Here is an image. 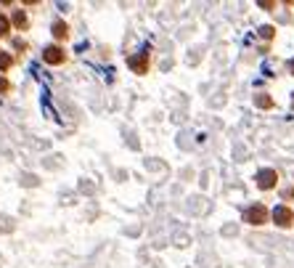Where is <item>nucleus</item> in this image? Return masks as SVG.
<instances>
[{
    "instance_id": "f257e3e1",
    "label": "nucleus",
    "mask_w": 294,
    "mask_h": 268,
    "mask_svg": "<svg viewBox=\"0 0 294 268\" xmlns=\"http://www.w3.org/2000/svg\"><path fill=\"white\" fill-rule=\"evenodd\" d=\"M244 220L252 226H262L265 220H268V210H265V205H252L249 210L244 212Z\"/></svg>"
},
{
    "instance_id": "f03ea898",
    "label": "nucleus",
    "mask_w": 294,
    "mask_h": 268,
    "mask_svg": "<svg viewBox=\"0 0 294 268\" xmlns=\"http://www.w3.org/2000/svg\"><path fill=\"white\" fill-rule=\"evenodd\" d=\"M43 61L56 67V64H64V61H67V53H64L61 45H48V48L43 51Z\"/></svg>"
},
{
    "instance_id": "7ed1b4c3",
    "label": "nucleus",
    "mask_w": 294,
    "mask_h": 268,
    "mask_svg": "<svg viewBox=\"0 0 294 268\" xmlns=\"http://www.w3.org/2000/svg\"><path fill=\"white\" fill-rule=\"evenodd\" d=\"M273 220H275V223H278L281 228H289L291 220H294V212H291L286 205H278V207L273 210Z\"/></svg>"
},
{
    "instance_id": "20e7f679",
    "label": "nucleus",
    "mask_w": 294,
    "mask_h": 268,
    "mask_svg": "<svg viewBox=\"0 0 294 268\" xmlns=\"http://www.w3.org/2000/svg\"><path fill=\"white\" fill-rule=\"evenodd\" d=\"M275 181H278L275 170H260V173H257V186H260V189H273Z\"/></svg>"
},
{
    "instance_id": "39448f33",
    "label": "nucleus",
    "mask_w": 294,
    "mask_h": 268,
    "mask_svg": "<svg viewBox=\"0 0 294 268\" xmlns=\"http://www.w3.org/2000/svg\"><path fill=\"white\" fill-rule=\"evenodd\" d=\"M127 64L138 72V75H143V72H149V51H143L141 56H130L127 59Z\"/></svg>"
},
{
    "instance_id": "423d86ee",
    "label": "nucleus",
    "mask_w": 294,
    "mask_h": 268,
    "mask_svg": "<svg viewBox=\"0 0 294 268\" xmlns=\"http://www.w3.org/2000/svg\"><path fill=\"white\" fill-rule=\"evenodd\" d=\"M53 38H56V40H67L69 38V27L64 22H56V24H53Z\"/></svg>"
},
{
    "instance_id": "0eeeda50",
    "label": "nucleus",
    "mask_w": 294,
    "mask_h": 268,
    "mask_svg": "<svg viewBox=\"0 0 294 268\" xmlns=\"http://www.w3.org/2000/svg\"><path fill=\"white\" fill-rule=\"evenodd\" d=\"M14 24L19 27V30H27V27H30V19H27V14L16 11V14H14Z\"/></svg>"
},
{
    "instance_id": "6e6552de",
    "label": "nucleus",
    "mask_w": 294,
    "mask_h": 268,
    "mask_svg": "<svg viewBox=\"0 0 294 268\" xmlns=\"http://www.w3.org/2000/svg\"><path fill=\"white\" fill-rule=\"evenodd\" d=\"M11 35V22H8V16L0 14V38H8Z\"/></svg>"
},
{
    "instance_id": "1a4fd4ad",
    "label": "nucleus",
    "mask_w": 294,
    "mask_h": 268,
    "mask_svg": "<svg viewBox=\"0 0 294 268\" xmlns=\"http://www.w3.org/2000/svg\"><path fill=\"white\" fill-rule=\"evenodd\" d=\"M11 64H14V59L8 56V53H0V72H8V69H11Z\"/></svg>"
},
{
    "instance_id": "9d476101",
    "label": "nucleus",
    "mask_w": 294,
    "mask_h": 268,
    "mask_svg": "<svg viewBox=\"0 0 294 268\" xmlns=\"http://www.w3.org/2000/svg\"><path fill=\"white\" fill-rule=\"evenodd\" d=\"M254 104H257V106H262V109H268V106H273V98H270V96H257V98H254Z\"/></svg>"
},
{
    "instance_id": "9b49d317",
    "label": "nucleus",
    "mask_w": 294,
    "mask_h": 268,
    "mask_svg": "<svg viewBox=\"0 0 294 268\" xmlns=\"http://www.w3.org/2000/svg\"><path fill=\"white\" fill-rule=\"evenodd\" d=\"M8 90H11V82L6 77H0V93H8Z\"/></svg>"
},
{
    "instance_id": "f8f14e48",
    "label": "nucleus",
    "mask_w": 294,
    "mask_h": 268,
    "mask_svg": "<svg viewBox=\"0 0 294 268\" xmlns=\"http://www.w3.org/2000/svg\"><path fill=\"white\" fill-rule=\"evenodd\" d=\"M260 35H262V38H273V27H262Z\"/></svg>"
},
{
    "instance_id": "ddd939ff",
    "label": "nucleus",
    "mask_w": 294,
    "mask_h": 268,
    "mask_svg": "<svg viewBox=\"0 0 294 268\" xmlns=\"http://www.w3.org/2000/svg\"><path fill=\"white\" fill-rule=\"evenodd\" d=\"M289 67H291V72H294V61H291V64H289Z\"/></svg>"
}]
</instances>
